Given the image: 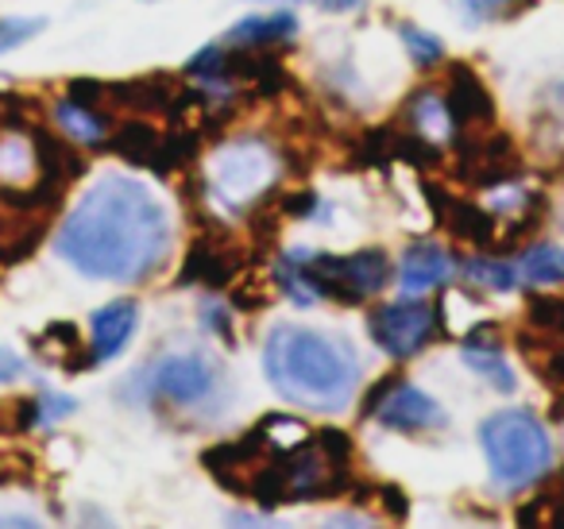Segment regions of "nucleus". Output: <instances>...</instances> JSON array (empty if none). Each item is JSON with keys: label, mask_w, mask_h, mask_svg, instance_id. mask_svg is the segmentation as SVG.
<instances>
[{"label": "nucleus", "mask_w": 564, "mask_h": 529, "mask_svg": "<svg viewBox=\"0 0 564 529\" xmlns=\"http://www.w3.org/2000/svg\"><path fill=\"white\" fill-rule=\"evenodd\" d=\"M171 251V217L163 202L128 174H105L58 228V256L101 282H140Z\"/></svg>", "instance_id": "obj_1"}, {"label": "nucleus", "mask_w": 564, "mask_h": 529, "mask_svg": "<svg viewBox=\"0 0 564 529\" xmlns=\"http://www.w3.org/2000/svg\"><path fill=\"white\" fill-rule=\"evenodd\" d=\"M267 382L282 402L310 413H337L360 387V359L345 341L306 325H274L263 348Z\"/></svg>", "instance_id": "obj_2"}, {"label": "nucleus", "mask_w": 564, "mask_h": 529, "mask_svg": "<svg viewBox=\"0 0 564 529\" xmlns=\"http://www.w3.org/2000/svg\"><path fill=\"white\" fill-rule=\"evenodd\" d=\"M484 456L499 487L518 490L553 467V441L530 410H499L479 425Z\"/></svg>", "instance_id": "obj_3"}, {"label": "nucleus", "mask_w": 564, "mask_h": 529, "mask_svg": "<svg viewBox=\"0 0 564 529\" xmlns=\"http://www.w3.org/2000/svg\"><path fill=\"white\" fill-rule=\"evenodd\" d=\"M274 182V155L259 140H236L217 151L209 166V186L220 202L243 205Z\"/></svg>", "instance_id": "obj_4"}, {"label": "nucleus", "mask_w": 564, "mask_h": 529, "mask_svg": "<svg viewBox=\"0 0 564 529\" xmlns=\"http://www.w3.org/2000/svg\"><path fill=\"white\" fill-rule=\"evenodd\" d=\"M433 333H437V310L417 298H402L371 313V341L394 359L417 356L433 341Z\"/></svg>", "instance_id": "obj_5"}, {"label": "nucleus", "mask_w": 564, "mask_h": 529, "mask_svg": "<svg viewBox=\"0 0 564 529\" xmlns=\"http://www.w3.org/2000/svg\"><path fill=\"white\" fill-rule=\"evenodd\" d=\"M364 413L383 421L394 433H425V429L445 425V410L425 390H417L414 382H402L394 375H387V382H379L371 390L368 402H364Z\"/></svg>", "instance_id": "obj_6"}, {"label": "nucleus", "mask_w": 564, "mask_h": 529, "mask_svg": "<svg viewBox=\"0 0 564 529\" xmlns=\"http://www.w3.org/2000/svg\"><path fill=\"white\" fill-rule=\"evenodd\" d=\"M151 387H155L159 398L174 406H197L213 395L217 387V371L205 356L197 352H178V356L159 359L155 375H151Z\"/></svg>", "instance_id": "obj_7"}, {"label": "nucleus", "mask_w": 564, "mask_h": 529, "mask_svg": "<svg viewBox=\"0 0 564 529\" xmlns=\"http://www.w3.org/2000/svg\"><path fill=\"white\" fill-rule=\"evenodd\" d=\"M460 174L476 186H499V182L518 174L514 143L507 136H495L487 128L479 132H464L460 140Z\"/></svg>", "instance_id": "obj_8"}, {"label": "nucleus", "mask_w": 564, "mask_h": 529, "mask_svg": "<svg viewBox=\"0 0 564 529\" xmlns=\"http://www.w3.org/2000/svg\"><path fill=\"white\" fill-rule=\"evenodd\" d=\"M445 105L453 112L456 132H479V128H491L495 120V101L487 94V86L476 78V71L468 66H453L445 89Z\"/></svg>", "instance_id": "obj_9"}, {"label": "nucleus", "mask_w": 564, "mask_h": 529, "mask_svg": "<svg viewBox=\"0 0 564 529\" xmlns=\"http://www.w3.org/2000/svg\"><path fill=\"white\" fill-rule=\"evenodd\" d=\"M240 267H243V256L232 248V244L217 240V236H202V240H194V248H189L182 282H197V287H228Z\"/></svg>", "instance_id": "obj_10"}, {"label": "nucleus", "mask_w": 564, "mask_h": 529, "mask_svg": "<svg viewBox=\"0 0 564 529\" xmlns=\"http://www.w3.org/2000/svg\"><path fill=\"white\" fill-rule=\"evenodd\" d=\"M425 197L433 202L441 225H445L456 240H468V244H491L495 240V228L499 225H495V217L484 209V205L464 202V197H448L445 190H437V186L425 190Z\"/></svg>", "instance_id": "obj_11"}, {"label": "nucleus", "mask_w": 564, "mask_h": 529, "mask_svg": "<svg viewBox=\"0 0 564 529\" xmlns=\"http://www.w3.org/2000/svg\"><path fill=\"white\" fill-rule=\"evenodd\" d=\"M43 217L47 213L28 209V205L0 194V263H17V259L32 256L43 228H47Z\"/></svg>", "instance_id": "obj_12"}, {"label": "nucleus", "mask_w": 564, "mask_h": 529, "mask_svg": "<svg viewBox=\"0 0 564 529\" xmlns=\"http://www.w3.org/2000/svg\"><path fill=\"white\" fill-rule=\"evenodd\" d=\"M135 321H140V305L132 298H117V302L101 305L89 321V336H94V356L97 364L101 359H112L135 333Z\"/></svg>", "instance_id": "obj_13"}, {"label": "nucleus", "mask_w": 564, "mask_h": 529, "mask_svg": "<svg viewBox=\"0 0 564 529\" xmlns=\"http://www.w3.org/2000/svg\"><path fill=\"white\" fill-rule=\"evenodd\" d=\"M453 271H456V263L448 259L445 248L414 244L399 263V287L406 290L410 298H417V294H425V290H437L441 282H448Z\"/></svg>", "instance_id": "obj_14"}, {"label": "nucleus", "mask_w": 564, "mask_h": 529, "mask_svg": "<svg viewBox=\"0 0 564 529\" xmlns=\"http://www.w3.org/2000/svg\"><path fill=\"white\" fill-rule=\"evenodd\" d=\"M299 20L291 12H267V17H248L225 35L228 47H274L282 40H294Z\"/></svg>", "instance_id": "obj_15"}, {"label": "nucleus", "mask_w": 564, "mask_h": 529, "mask_svg": "<svg viewBox=\"0 0 564 529\" xmlns=\"http://www.w3.org/2000/svg\"><path fill=\"white\" fill-rule=\"evenodd\" d=\"M55 120H58V128L70 136V140L94 143V148L109 143V120H105L97 109H89V105L74 101V97H66V101L55 105Z\"/></svg>", "instance_id": "obj_16"}, {"label": "nucleus", "mask_w": 564, "mask_h": 529, "mask_svg": "<svg viewBox=\"0 0 564 529\" xmlns=\"http://www.w3.org/2000/svg\"><path fill=\"white\" fill-rule=\"evenodd\" d=\"M406 112H410V132H417L430 143H441V140H448V132H456L453 112H448L445 97H437V94H425V89L414 94Z\"/></svg>", "instance_id": "obj_17"}, {"label": "nucleus", "mask_w": 564, "mask_h": 529, "mask_svg": "<svg viewBox=\"0 0 564 529\" xmlns=\"http://www.w3.org/2000/svg\"><path fill=\"white\" fill-rule=\"evenodd\" d=\"M109 148L135 166H155L159 148H163V132H155L148 120H128V125H120V132L109 140Z\"/></svg>", "instance_id": "obj_18"}, {"label": "nucleus", "mask_w": 564, "mask_h": 529, "mask_svg": "<svg viewBox=\"0 0 564 529\" xmlns=\"http://www.w3.org/2000/svg\"><path fill=\"white\" fill-rule=\"evenodd\" d=\"M464 364L476 375H484L495 390H514V371H510L507 356H502L499 344L487 341V336H468V344H464Z\"/></svg>", "instance_id": "obj_19"}, {"label": "nucleus", "mask_w": 564, "mask_h": 529, "mask_svg": "<svg viewBox=\"0 0 564 529\" xmlns=\"http://www.w3.org/2000/svg\"><path fill=\"white\" fill-rule=\"evenodd\" d=\"M522 279L538 282V287H556L564 282V248L556 244H538L522 256Z\"/></svg>", "instance_id": "obj_20"}, {"label": "nucleus", "mask_w": 564, "mask_h": 529, "mask_svg": "<svg viewBox=\"0 0 564 529\" xmlns=\"http://www.w3.org/2000/svg\"><path fill=\"white\" fill-rule=\"evenodd\" d=\"M464 279H468L471 287H484V290H510L518 279V271L507 263V259L476 256L464 263Z\"/></svg>", "instance_id": "obj_21"}, {"label": "nucleus", "mask_w": 564, "mask_h": 529, "mask_svg": "<svg viewBox=\"0 0 564 529\" xmlns=\"http://www.w3.org/2000/svg\"><path fill=\"white\" fill-rule=\"evenodd\" d=\"M399 35H402V43H406L410 58H414L417 66H437L441 55H445V47H441L437 35L422 32V28H414V24H402Z\"/></svg>", "instance_id": "obj_22"}, {"label": "nucleus", "mask_w": 564, "mask_h": 529, "mask_svg": "<svg viewBox=\"0 0 564 529\" xmlns=\"http://www.w3.org/2000/svg\"><path fill=\"white\" fill-rule=\"evenodd\" d=\"M530 321L541 328V333L564 336V298H533Z\"/></svg>", "instance_id": "obj_23"}, {"label": "nucleus", "mask_w": 564, "mask_h": 529, "mask_svg": "<svg viewBox=\"0 0 564 529\" xmlns=\"http://www.w3.org/2000/svg\"><path fill=\"white\" fill-rule=\"evenodd\" d=\"M47 28V20L32 17V20H0V55L4 51H17L20 43H28L32 35H40Z\"/></svg>", "instance_id": "obj_24"}, {"label": "nucleus", "mask_w": 564, "mask_h": 529, "mask_svg": "<svg viewBox=\"0 0 564 529\" xmlns=\"http://www.w3.org/2000/svg\"><path fill=\"white\" fill-rule=\"evenodd\" d=\"M74 398L70 395H47V398H40V418L43 421H55V418H66V413L74 410Z\"/></svg>", "instance_id": "obj_25"}, {"label": "nucleus", "mask_w": 564, "mask_h": 529, "mask_svg": "<svg viewBox=\"0 0 564 529\" xmlns=\"http://www.w3.org/2000/svg\"><path fill=\"white\" fill-rule=\"evenodd\" d=\"M456 4H460L471 20H484V17H491V12H499L502 4H510V0H456Z\"/></svg>", "instance_id": "obj_26"}, {"label": "nucleus", "mask_w": 564, "mask_h": 529, "mask_svg": "<svg viewBox=\"0 0 564 529\" xmlns=\"http://www.w3.org/2000/svg\"><path fill=\"white\" fill-rule=\"evenodd\" d=\"M20 367H24L20 364V356H12L9 348H0V379H17Z\"/></svg>", "instance_id": "obj_27"}, {"label": "nucleus", "mask_w": 564, "mask_h": 529, "mask_svg": "<svg viewBox=\"0 0 564 529\" xmlns=\"http://www.w3.org/2000/svg\"><path fill=\"white\" fill-rule=\"evenodd\" d=\"M314 205H317L314 194H299V197H291V202H286V213H299V217H306V213H314Z\"/></svg>", "instance_id": "obj_28"}, {"label": "nucleus", "mask_w": 564, "mask_h": 529, "mask_svg": "<svg viewBox=\"0 0 564 529\" xmlns=\"http://www.w3.org/2000/svg\"><path fill=\"white\" fill-rule=\"evenodd\" d=\"M364 0H322V9L325 12H352V9H360Z\"/></svg>", "instance_id": "obj_29"}, {"label": "nucleus", "mask_w": 564, "mask_h": 529, "mask_svg": "<svg viewBox=\"0 0 564 529\" xmlns=\"http://www.w3.org/2000/svg\"><path fill=\"white\" fill-rule=\"evenodd\" d=\"M271 4H294V0H271Z\"/></svg>", "instance_id": "obj_30"}]
</instances>
